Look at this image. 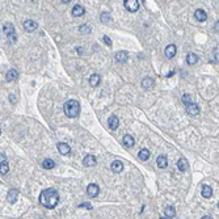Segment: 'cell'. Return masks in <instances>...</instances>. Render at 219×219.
<instances>
[{"label": "cell", "instance_id": "1", "mask_svg": "<svg viewBox=\"0 0 219 219\" xmlns=\"http://www.w3.org/2000/svg\"><path fill=\"white\" fill-rule=\"evenodd\" d=\"M58 202H59V194H58V192L55 189H52V188L42 190L41 194H39V203H41L43 207L54 209V207H56Z\"/></svg>", "mask_w": 219, "mask_h": 219}, {"label": "cell", "instance_id": "2", "mask_svg": "<svg viewBox=\"0 0 219 219\" xmlns=\"http://www.w3.org/2000/svg\"><path fill=\"white\" fill-rule=\"evenodd\" d=\"M63 110L67 117L75 118L79 116V113H80V102L76 101V100H68V101L64 104Z\"/></svg>", "mask_w": 219, "mask_h": 219}, {"label": "cell", "instance_id": "3", "mask_svg": "<svg viewBox=\"0 0 219 219\" xmlns=\"http://www.w3.org/2000/svg\"><path fill=\"white\" fill-rule=\"evenodd\" d=\"M3 32L5 33V36H7V39L11 43L13 42H16V33H15V26H13L12 24H5L3 26Z\"/></svg>", "mask_w": 219, "mask_h": 219}, {"label": "cell", "instance_id": "4", "mask_svg": "<svg viewBox=\"0 0 219 219\" xmlns=\"http://www.w3.org/2000/svg\"><path fill=\"white\" fill-rule=\"evenodd\" d=\"M124 5L130 12H137L139 9V2L138 0H125Z\"/></svg>", "mask_w": 219, "mask_h": 219}, {"label": "cell", "instance_id": "5", "mask_svg": "<svg viewBox=\"0 0 219 219\" xmlns=\"http://www.w3.org/2000/svg\"><path fill=\"white\" fill-rule=\"evenodd\" d=\"M100 193V188L99 185H96V184H89L88 186H87V194H88L89 197H97Z\"/></svg>", "mask_w": 219, "mask_h": 219}, {"label": "cell", "instance_id": "6", "mask_svg": "<svg viewBox=\"0 0 219 219\" xmlns=\"http://www.w3.org/2000/svg\"><path fill=\"white\" fill-rule=\"evenodd\" d=\"M17 198H19V192H17L16 189H11L9 192H8L7 201H8V202H9L11 205L16 203V202H17Z\"/></svg>", "mask_w": 219, "mask_h": 219}, {"label": "cell", "instance_id": "7", "mask_svg": "<svg viewBox=\"0 0 219 219\" xmlns=\"http://www.w3.org/2000/svg\"><path fill=\"white\" fill-rule=\"evenodd\" d=\"M176 51H177V47H176V45H168L167 47H165V50H164V52H165V56H167L168 59L173 58V56L176 55Z\"/></svg>", "mask_w": 219, "mask_h": 219}, {"label": "cell", "instance_id": "8", "mask_svg": "<svg viewBox=\"0 0 219 219\" xmlns=\"http://www.w3.org/2000/svg\"><path fill=\"white\" fill-rule=\"evenodd\" d=\"M108 125H109V129L112 130H117L118 129V125H120V120H118L117 116H110L108 120Z\"/></svg>", "mask_w": 219, "mask_h": 219}, {"label": "cell", "instance_id": "9", "mask_svg": "<svg viewBox=\"0 0 219 219\" xmlns=\"http://www.w3.org/2000/svg\"><path fill=\"white\" fill-rule=\"evenodd\" d=\"M37 28H38V25L36 21H33V20H26L24 23V29L26 32H34Z\"/></svg>", "mask_w": 219, "mask_h": 219}, {"label": "cell", "instance_id": "10", "mask_svg": "<svg viewBox=\"0 0 219 219\" xmlns=\"http://www.w3.org/2000/svg\"><path fill=\"white\" fill-rule=\"evenodd\" d=\"M97 163V160H96V157L93 155H87L84 159H83V164L85 165V167H93Z\"/></svg>", "mask_w": 219, "mask_h": 219}, {"label": "cell", "instance_id": "11", "mask_svg": "<svg viewBox=\"0 0 219 219\" xmlns=\"http://www.w3.org/2000/svg\"><path fill=\"white\" fill-rule=\"evenodd\" d=\"M56 147H58L59 154H62V155H68L70 152H71V148H70V146L67 143H58Z\"/></svg>", "mask_w": 219, "mask_h": 219}, {"label": "cell", "instance_id": "12", "mask_svg": "<svg viewBox=\"0 0 219 219\" xmlns=\"http://www.w3.org/2000/svg\"><path fill=\"white\" fill-rule=\"evenodd\" d=\"M186 112H188V114H190V116H198L199 114V108L197 104H190L186 106Z\"/></svg>", "mask_w": 219, "mask_h": 219}, {"label": "cell", "instance_id": "13", "mask_svg": "<svg viewBox=\"0 0 219 219\" xmlns=\"http://www.w3.org/2000/svg\"><path fill=\"white\" fill-rule=\"evenodd\" d=\"M156 163H157V167L161 168V169L167 168V165H168V159H167V156H165V155H160V156H157Z\"/></svg>", "mask_w": 219, "mask_h": 219}, {"label": "cell", "instance_id": "14", "mask_svg": "<svg viewBox=\"0 0 219 219\" xmlns=\"http://www.w3.org/2000/svg\"><path fill=\"white\" fill-rule=\"evenodd\" d=\"M84 12H85L84 7H81L80 4H76V5H74V8H72V16H75V17L83 16L84 15Z\"/></svg>", "mask_w": 219, "mask_h": 219}, {"label": "cell", "instance_id": "15", "mask_svg": "<svg viewBox=\"0 0 219 219\" xmlns=\"http://www.w3.org/2000/svg\"><path fill=\"white\" fill-rule=\"evenodd\" d=\"M194 16H196V19L199 21V23H203V21H206L207 19V13L205 12L203 9H197L194 12Z\"/></svg>", "mask_w": 219, "mask_h": 219}, {"label": "cell", "instance_id": "16", "mask_svg": "<svg viewBox=\"0 0 219 219\" xmlns=\"http://www.w3.org/2000/svg\"><path fill=\"white\" fill-rule=\"evenodd\" d=\"M100 81H101V77H100L99 74H93V75H91V77H89V84H91V87H93V88L99 87Z\"/></svg>", "mask_w": 219, "mask_h": 219}, {"label": "cell", "instance_id": "17", "mask_svg": "<svg viewBox=\"0 0 219 219\" xmlns=\"http://www.w3.org/2000/svg\"><path fill=\"white\" fill-rule=\"evenodd\" d=\"M122 143H124L125 147L130 148V147H133L135 144V141H134V138L131 137V135H125V137L122 138Z\"/></svg>", "mask_w": 219, "mask_h": 219}, {"label": "cell", "instance_id": "18", "mask_svg": "<svg viewBox=\"0 0 219 219\" xmlns=\"http://www.w3.org/2000/svg\"><path fill=\"white\" fill-rule=\"evenodd\" d=\"M127 52L126 51H118L117 54H116V60L117 62H120V63H126L127 62Z\"/></svg>", "mask_w": 219, "mask_h": 219}, {"label": "cell", "instance_id": "19", "mask_svg": "<svg viewBox=\"0 0 219 219\" xmlns=\"http://www.w3.org/2000/svg\"><path fill=\"white\" fill-rule=\"evenodd\" d=\"M112 171L113 172H116V173H120L124 171V164H122V161L120 160H114L112 163Z\"/></svg>", "mask_w": 219, "mask_h": 219}, {"label": "cell", "instance_id": "20", "mask_svg": "<svg viewBox=\"0 0 219 219\" xmlns=\"http://www.w3.org/2000/svg\"><path fill=\"white\" fill-rule=\"evenodd\" d=\"M17 77H19V72H17L16 70H9V71L7 72V76H5L7 81H15Z\"/></svg>", "mask_w": 219, "mask_h": 219}, {"label": "cell", "instance_id": "21", "mask_svg": "<svg viewBox=\"0 0 219 219\" xmlns=\"http://www.w3.org/2000/svg\"><path fill=\"white\" fill-rule=\"evenodd\" d=\"M142 87L144 89H150L151 87H154V79L151 77H144L142 80Z\"/></svg>", "mask_w": 219, "mask_h": 219}, {"label": "cell", "instance_id": "22", "mask_svg": "<svg viewBox=\"0 0 219 219\" xmlns=\"http://www.w3.org/2000/svg\"><path fill=\"white\" fill-rule=\"evenodd\" d=\"M202 196L205 197V198H210V197L213 196V189H211V186H209V185H203L202 186Z\"/></svg>", "mask_w": 219, "mask_h": 219}, {"label": "cell", "instance_id": "23", "mask_svg": "<svg viewBox=\"0 0 219 219\" xmlns=\"http://www.w3.org/2000/svg\"><path fill=\"white\" fill-rule=\"evenodd\" d=\"M138 157H139L141 160H143V161L147 160L148 157H150V151H148L147 148H142V150L138 152Z\"/></svg>", "mask_w": 219, "mask_h": 219}, {"label": "cell", "instance_id": "24", "mask_svg": "<svg viewBox=\"0 0 219 219\" xmlns=\"http://www.w3.org/2000/svg\"><path fill=\"white\" fill-rule=\"evenodd\" d=\"M197 62H198V56H197L194 52L188 54V56H186V63L188 64H196Z\"/></svg>", "mask_w": 219, "mask_h": 219}, {"label": "cell", "instance_id": "25", "mask_svg": "<svg viewBox=\"0 0 219 219\" xmlns=\"http://www.w3.org/2000/svg\"><path fill=\"white\" fill-rule=\"evenodd\" d=\"M164 214L167 215L168 218H174V215H176V210H174V207L173 206H167L164 209Z\"/></svg>", "mask_w": 219, "mask_h": 219}, {"label": "cell", "instance_id": "26", "mask_svg": "<svg viewBox=\"0 0 219 219\" xmlns=\"http://www.w3.org/2000/svg\"><path fill=\"white\" fill-rule=\"evenodd\" d=\"M42 167L45 169H52L55 167V163H54V160H51V159H45L42 161Z\"/></svg>", "mask_w": 219, "mask_h": 219}, {"label": "cell", "instance_id": "27", "mask_svg": "<svg viewBox=\"0 0 219 219\" xmlns=\"http://www.w3.org/2000/svg\"><path fill=\"white\" fill-rule=\"evenodd\" d=\"M177 167H178V169L181 171V172H185V171H188V163H186V160L185 159H180L177 161Z\"/></svg>", "mask_w": 219, "mask_h": 219}, {"label": "cell", "instance_id": "28", "mask_svg": "<svg viewBox=\"0 0 219 219\" xmlns=\"http://www.w3.org/2000/svg\"><path fill=\"white\" fill-rule=\"evenodd\" d=\"M8 171H9V165H8L7 161H3V163H0V173H2V174H5V173H8Z\"/></svg>", "mask_w": 219, "mask_h": 219}, {"label": "cell", "instance_id": "29", "mask_svg": "<svg viewBox=\"0 0 219 219\" xmlns=\"http://www.w3.org/2000/svg\"><path fill=\"white\" fill-rule=\"evenodd\" d=\"M100 19H101V23L106 24V23H109V21L112 20V17H110V15H109L108 12H102L101 16H100Z\"/></svg>", "mask_w": 219, "mask_h": 219}, {"label": "cell", "instance_id": "30", "mask_svg": "<svg viewBox=\"0 0 219 219\" xmlns=\"http://www.w3.org/2000/svg\"><path fill=\"white\" fill-rule=\"evenodd\" d=\"M79 30H80V33H81V34H89L92 29H91V26H89V25H87V24H85V25H81L80 28H79Z\"/></svg>", "mask_w": 219, "mask_h": 219}, {"label": "cell", "instance_id": "31", "mask_svg": "<svg viewBox=\"0 0 219 219\" xmlns=\"http://www.w3.org/2000/svg\"><path fill=\"white\" fill-rule=\"evenodd\" d=\"M182 102L188 106V105L193 104V99H192V96H190V95H184V96H182Z\"/></svg>", "mask_w": 219, "mask_h": 219}, {"label": "cell", "instance_id": "32", "mask_svg": "<svg viewBox=\"0 0 219 219\" xmlns=\"http://www.w3.org/2000/svg\"><path fill=\"white\" fill-rule=\"evenodd\" d=\"M102 41H104L105 43H106L108 46H112V39L109 38L108 36H104V37H102Z\"/></svg>", "mask_w": 219, "mask_h": 219}, {"label": "cell", "instance_id": "33", "mask_svg": "<svg viewBox=\"0 0 219 219\" xmlns=\"http://www.w3.org/2000/svg\"><path fill=\"white\" fill-rule=\"evenodd\" d=\"M79 207H87V209H92V205H89V203H81V205H79Z\"/></svg>", "mask_w": 219, "mask_h": 219}, {"label": "cell", "instance_id": "34", "mask_svg": "<svg viewBox=\"0 0 219 219\" xmlns=\"http://www.w3.org/2000/svg\"><path fill=\"white\" fill-rule=\"evenodd\" d=\"M5 160H7V159H5V156H4L3 154L0 155V163H3V161H5Z\"/></svg>", "mask_w": 219, "mask_h": 219}, {"label": "cell", "instance_id": "35", "mask_svg": "<svg viewBox=\"0 0 219 219\" xmlns=\"http://www.w3.org/2000/svg\"><path fill=\"white\" fill-rule=\"evenodd\" d=\"M201 219H213V218L210 217V215H205V217H202V218H201Z\"/></svg>", "mask_w": 219, "mask_h": 219}, {"label": "cell", "instance_id": "36", "mask_svg": "<svg viewBox=\"0 0 219 219\" xmlns=\"http://www.w3.org/2000/svg\"><path fill=\"white\" fill-rule=\"evenodd\" d=\"M172 75H173V71H171V72L168 74V75H167V77H171V76H172Z\"/></svg>", "mask_w": 219, "mask_h": 219}, {"label": "cell", "instance_id": "37", "mask_svg": "<svg viewBox=\"0 0 219 219\" xmlns=\"http://www.w3.org/2000/svg\"><path fill=\"white\" fill-rule=\"evenodd\" d=\"M160 219H167V218H163V217H161V218H160Z\"/></svg>", "mask_w": 219, "mask_h": 219}, {"label": "cell", "instance_id": "38", "mask_svg": "<svg viewBox=\"0 0 219 219\" xmlns=\"http://www.w3.org/2000/svg\"><path fill=\"white\" fill-rule=\"evenodd\" d=\"M0 133H2V130H0Z\"/></svg>", "mask_w": 219, "mask_h": 219}]
</instances>
